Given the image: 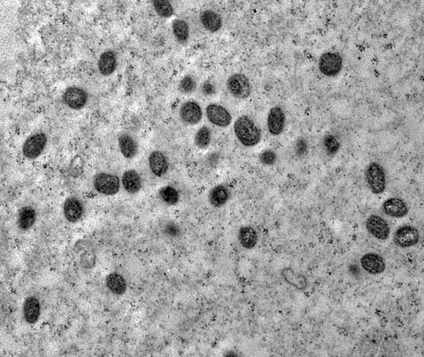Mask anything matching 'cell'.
<instances>
[{"label": "cell", "mask_w": 424, "mask_h": 357, "mask_svg": "<svg viewBox=\"0 0 424 357\" xmlns=\"http://www.w3.org/2000/svg\"><path fill=\"white\" fill-rule=\"evenodd\" d=\"M234 131L236 137L243 145L251 147L256 145L261 138V132L248 116L238 117L234 123Z\"/></svg>", "instance_id": "obj_1"}, {"label": "cell", "mask_w": 424, "mask_h": 357, "mask_svg": "<svg viewBox=\"0 0 424 357\" xmlns=\"http://www.w3.org/2000/svg\"><path fill=\"white\" fill-rule=\"evenodd\" d=\"M365 178L370 191L375 194L382 193L386 187L385 173L378 163H370L365 171Z\"/></svg>", "instance_id": "obj_2"}, {"label": "cell", "mask_w": 424, "mask_h": 357, "mask_svg": "<svg viewBox=\"0 0 424 357\" xmlns=\"http://www.w3.org/2000/svg\"><path fill=\"white\" fill-rule=\"evenodd\" d=\"M230 93L237 99H245L251 93V86L248 79L243 74H234L230 76L226 82Z\"/></svg>", "instance_id": "obj_3"}, {"label": "cell", "mask_w": 424, "mask_h": 357, "mask_svg": "<svg viewBox=\"0 0 424 357\" xmlns=\"http://www.w3.org/2000/svg\"><path fill=\"white\" fill-rule=\"evenodd\" d=\"M419 239L418 230L410 225H405L398 228L393 237L394 244L401 248L412 246L418 242Z\"/></svg>", "instance_id": "obj_4"}, {"label": "cell", "mask_w": 424, "mask_h": 357, "mask_svg": "<svg viewBox=\"0 0 424 357\" xmlns=\"http://www.w3.org/2000/svg\"><path fill=\"white\" fill-rule=\"evenodd\" d=\"M93 183L98 192L107 195L115 194L120 187V181L117 176L103 173L95 177Z\"/></svg>", "instance_id": "obj_5"}, {"label": "cell", "mask_w": 424, "mask_h": 357, "mask_svg": "<svg viewBox=\"0 0 424 357\" xmlns=\"http://www.w3.org/2000/svg\"><path fill=\"white\" fill-rule=\"evenodd\" d=\"M47 137L43 133H38L28 137L22 146L23 155L29 159L37 157L44 150Z\"/></svg>", "instance_id": "obj_6"}, {"label": "cell", "mask_w": 424, "mask_h": 357, "mask_svg": "<svg viewBox=\"0 0 424 357\" xmlns=\"http://www.w3.org/2000/svg\"><path fill=\"white\" fill-rule=\"evenodd\" d=\"M342 65V61L341 57L335 53H324L319 59V69L323 74L327 76L337 75L341 70Z\"/></svg>", "instance_id": "obj_7"}, {"label": "cell", "mask_w": 424, "mask_h": 357, "mask_svg": "<svg viewBox=\"0 0 424 357\" xmlns=\"http://www.w3.org/2000/svg\"><path fill=\"white\" fill-rule=\"evenodd\" d=\"M365 226L367 231L378 240H384L389 236V226L387 222L379 216H370L366 221Z\"/></svg>", "instance_id": "obj_8"}, {"label": "cell", "mask_w": 424, "mask_h": 357, "mask_svg": "<svg viewBox=\"0 0 424 357\" xmlns=\"http://www.w3.org/2000/svg\"><path fill=\"white\" fill-rule=\"evenodd\" d=\"M206 114L209 121L216 126L226 127L231 122L230 113L221 105L211 104L206 108Z\"/></svg>", "instance_id": "obj_9"}, {"label": "cell", "mask_w": 424, "mask_h": 357, "mask_svg": "<svg viewBox=\"0 0 424 357\" xmlns=\"http://www.w3.org/2000/svg\"><path fill=\"white\" fill-rule=\"evenodd\" d=\"M88 99V94L83 89L77 87H70L66 89L63 96L64 103L73 109L83 107Z\"/></svg>", "instance_id": "obj_10"}, {"label": "cell", "mask_w": 424, "mask_h": 357, "mask_svg": "<svg viewBox=\"0 0 424 357\" xmlns=\"http://www.w3.org/2000/svg\"><path fill=\"white\" fill-rule=\"evenodd\" d=\"M285 117L283 110L279 106L272 108L268 114L267 126L269 131L274 135L280 134L283 131Z\"/></svg>", "instance_id": "obj_11"}, {"label": "cell", "mask_w": 424, "mask_h": 357, "mask_svg": "<svg viewBox=\"0 0 424 357\" xmlns=\"http://www.w3.org/2000/svg\"><path fill=\"white\" fill-rule=\"evenodd\" d=\"M202 115L200 106L194 101H188L183 103L179 111V115L181 120L189 125H194L199 122L202 118Z\"/></svg>", "instance_id": "obj_12"}, {"label": "cell", "mask_w": 424, "mask_h": 357, "mask_svg": "<svg viewBox=\"0 0 424 357\" xmlns=\"http://www.w3.org/2000/svg\"><path fill=\"white\" fill-rule=\"evenodd\" d=\"M383 211L387 216L393 218H402L408 212L406 202L401 198L392 197L386 200L382 204Z\"/></svg>", "instance_id": "obj_13"}, {"label": "cell", "mask_w": 424, "mask_h": 357, "mask_svg": "<svg viewBox=\"0 0 424 357\" xmlns=\"http://www.w3.org/2000/svg\"><path fill=\"white\" fill-rule=\"evenodd\" d=\"M360 262L362 268L372 274L381 273L385 268V264L383 258L374 253L365 254L361 257Z\"/></svg>", "instance_id": "obj_14"}, {"label": "cell", "mask_w": 424, "mask_h": 357, "mask_svg": "<svg viewBox=\"0 0 424 357\" xmlns=\"http://www.w3.org/2000/svg\"><path fill=\"white\" fill-rule=\"evenodd\" d=\"M149 165L151 172L156 176L164 175L168 168V163L165 154L160 151L150 153L148 158Z\"/></svg>", "instance_id": "obj_15"}, {"label": "cell", "mask_w": 424, "mask_h": 357, "mask_svg": "<svg viewBox=\"0 0 424 357\" xmlns=\"http://www.w3.org/2000/svg\"><path fill=\"white\" fill-rule=\"evenodd\" d=\"M64 213L66 219L69 222L77 221L83 213V206L81 202L75 197L66 199L63 207Z\"/></svg>", "instance_id": "obj_16"}, {"label": "cell", "mask_w": 424, "mask_h": 357, "mask_svg": "<svg viewBox=\"0 0 424 357\" xmlns=\"http://www.w3.org/2000/svg\"><path fill=\"white\" fill-rule=\"evenodd\" d=\"M229 197V189L223 184L214 186L208 195L209 203L215 207H220L224 205L228 201Z\"/></svg>", "instance_id": "obj_17"}, {"label": "cell", "mask_w": 424, "mask_h": 357, "mask_svg": "<svg viewBox=\"0 0 424 357\" xmlns=\"http://www.w3.org/2000/svg\"><path fill=\"white\" fill-rule=\"evenodd\" d=\"M118 140L120 152L125 158L131 159L137 155L138 145L130 135L122 134L119 136Z\"/></svg>", "instance_id": "obj_18"}, {"label": "cell", "mask_w": 424, "mask_h": 357, "mask_svg": "<svg viewBox=\"0 0 424 357\" xmlns=\"http://www.w3.org/2000/svg\"><path fill=\"white\" fill-rule=\"evenodd\" d=\"M124 188L129 193L135 194L140 191L142 180L138 173L134 170L125 171L122 178Z\"/></svg>", "instance_id": "obj_19"}, {"label": "cell", "mask_w": 424, "mask_h": 357, "mask_svg": "<svg viewBox=\"0 0 424 357\" xmlns=\"http://www.w3.org/2000/svg\"><path fill=\"white\" fill-rule=\"evenodd\" d=\"M237 238L243 247L250 249L256 245L258 240V235L256 230L252 227L245 226L239 229Z\"/></svg>", "instance_id": "obj_20"}, {"label": "cell", "mask_w": 424, "mask_h": 357, "mask_svg": "<svg viewBox=\"0 0 424 357\" xmlns=\"http://www.w3.org/2000/svg\"><path fill=\"white\" fill-rule=\"evenodd\" d=\"M40 306L38 299L34 297H28L23 305V316L29 323L36 322L40 315Z\"/></svg>", "instance_id": "obj_21"}, {"label": "cell", "mask_w": 424, "mask_h": 357, "mask_svg": "<svg viewBox=\"0 0 424 357\" xmlns=\"http://www.w3.org/2000/svg\"><path fill=\"white\" fill-rule=\"evenodd\" d=\"M200 19L203 27L210 32L218 31L222 26L220 16L212 10H205L200 15Z\"/></svg>", "instance_id": "obj_22"}, {"label": "cell", "mask_w": 424, "mask_h": 357, "mask_svg": "<svg viewBox=\"0 0 424 357\" xmlns=\"http://www.w3.org/2000/svg\"><path fill=\"white\" fill-rule=\"evenodd\" d=\"M100 72L103 75L111 74L116 66V59L115 54L111 51L103 53L100 56L98 63Z\"/></svg>", "instance_id": "obj_23"}, {"label": "cell", "mask_w": 424, "mask_h": 357, "mask_svg": "<svg viewBox=\"0 0 424 357\" xmlns=\"http://www.w3.org/2000/svg\"><path fill=\"white\" fill-rule=\"evenodd\" d=\"M36 214L34 208L25 206L21 208L18 213V224L19 227L23 230L31 228L36 221Z\"/></svg>", "instance_id": "obj_24"}, {"label": "cell", "mask_w": 424, "mask_h": 357, "mask_svg": "<svg viewBox=\"0 0 424 357\" xmlns=\"http://www.w3.org/2000/svg\"><path fill=\"white\" fill-rule=\"evenodd\" d=\"M282 275L286 282L298 290H304L307 286L306 278L301 274L294 272L290 268L284 269L282 271Z\"/></svg>", "instance_id": "obj_25"}, {"label": "cell", "mask_w": 424, "mask_h": 357, "mask_svg": "<svg viewBox=\"0 0 424 357\" xmlns=\"http://www.w3.org/2000/svg\"><path fill=\"white\" fill-rule=\"evenodd\" d=\"M106 284L108 289L115 294L124 293L126 288L125 279L122 275L116 273H111L107 276Z\"/></svg>", "instance_id": "obj_26"}, {"label": "cell", "mask_w": 424, "mask_h": 357, "mask_svg": "<svg viewBox=\"0 0 424 357\" xmlns=\"http://www.w3.org/2000/svg\"><path fill=\"white\" fill-rule=\"evenodd\" d=\"M210 140L211 131L207 126L201 127L195 134L194 143L198 148L204 149L207 147Z\"/></svg>", "instance_id": "obj_27"}, {"label": "cell", "mask_w": 424, "mask_h": 357, "mask_svg": "<svg viewBox=\"0 0 424 357\" xmlns=\"http://www.w3.org/2000/svg\"><path fill=\"white\" fill-rule=\"evenodd\" d=\"M172 30L176 39L180 42H185L189 36V27L187 23L181 19L175 20L172 24Z\"/></svg>", "instance_id": "obj_28"}, {"label": "cell", "mask_w": 424, "mask_h": 357, "mask_svg": "<svg viewBox=\"0 0 424 357\" xmlns=\"http://www.w3.org/2000/svg\"><path fill=\"white\" fill-rule=\"evenodd\" d=\"M160 196L164 202L171 205L175 204L179 198L177 191L170 186L163 187L160 192Z\"/></svg>", "instance_id": "obj_29"}, {"label": "cell", "mask_w": 424, "mask_h": 357, "mask_svg": "<svg viewBox=\"0 0 424 357\" xmlns=\"http://www.w3.org/2000/svg\"><path fill=\"white\" fill-rule=\"evenodd\" d=\"M153 5L157 13L162 17H169L173 13V7L167 1H153Z\"/></svg>", "instance_id": "obj_30"}, {"label": "cell", "mask_w": 424, "mask_h": 357, "mask_svg": "<svg viewBox=\"0 0 424 357\" xmlns=\"http://www.w3.org/2000/svg\"><path fill=\"white\" fill-rule=\"evenodd\" d=\"M323 144L326 153L329 155L336 153L338 150L340 144L338 140L333 135L328 134L323 139Z\"/></svg>", "instance_id": "obj_31"}, {"label": "cell", "mask_w": 424, "mask_h": 357, "mask_svg": "<svg viewBox=\"0 0 424 357\" xmlns=\"http://www.w3.org/2000/svg\"><path fill=\"white\" fill-rule=\"evenodd\" d=\"M179 89L183 93H190L194 91L196 83L193 78L189 76L184 77L179 83Z\"/></svg>", "instance_id": "obj_32"}, {"label": "cell", "mask_w": 424, "mask_h": 357, "mask_svg": "<svg viewBox=\"0 0 424 357\" xmlns=\"http://www.w3.org/2000/svg\"><path fill=\"white\" fill-rule=\"evenodd\" d=\"M260 162L265 165H272L275 162L276 155L270 150H268L262 152L259 156Z\"/></svg>", "instance_id": "obj_33"}, {"label": "cell", "mask_w": 424, "mask_h": 357, "mask_svg": "<svg viewBox=\"0 0 424 357\" xmlns=\"http://www.w3.org/2000/svg\"><path fill=\"white\" fill-rule=\"evenodd\" d=\"M94 255L90 252H86L81 256V264L84 268H89L93 266Z\"/></svg>", "instance_id": "obj_34"}, {"label": "cell", "mask_w": 424, "mask_h": 357, "mask_svg": "<svg viewBox=\"0 0 424 357\" xmlns=\"http://www.w3.org/2000/svg\"><path fill=\"white\" fill-rule=\"evenodd\" d=\"M202 91L204 93L209 94L213 91V87L210 84L205 83L203 85Z\"/></svg>", "instance_id": "obj_35"}]
</instances>
